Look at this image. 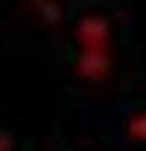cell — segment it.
<instances>
[{"instance_id": "6da1fadb", "label": "cell", "mask_w": 146, "mask_h": 151, "mask_svg": "<svg viewBox=\"0 0 146 151\" xmlns=\"http://www.w3.org/2000/svg\"><path fill=\"white\" fill-rule=\"evenodd\" d=\"M108 33V22L101 16H87L80 21L79 36L87 49H102L107 42Z\"/></svg>"}, {"instance_id": "7a4b0ae2", "label": "cell", "mask_w": 146, "mask_h": 151, "mask_svg": "<svg viewBox=\"0 0 146 151\" xmlns=\"http://www.w3.org/2000/svg\"><path fill=\"white\" fill-rule=\"evenodd\" d=\"M80 73L93 82H101L107 77L110 69V60L102 49H87L79 63Z\"/></svg>"}, {"instance_id": "3957f363", "label": "cell", "mask_w": 146, "mask_h": 151, "mask_svg": "<svg viewBox=\"0 0 146 151\" xmlns=\"http://www.w3.org/2000/svg\"><path fill=\"white\" fill-rule=\"evenodd\" d=\"M145 121H143V116H137L134 121H132V124H130V131L132 129H135V131H138L137 132V139H143V132H145Z\"/></svg>"}]
</instances>
